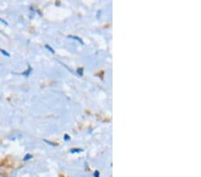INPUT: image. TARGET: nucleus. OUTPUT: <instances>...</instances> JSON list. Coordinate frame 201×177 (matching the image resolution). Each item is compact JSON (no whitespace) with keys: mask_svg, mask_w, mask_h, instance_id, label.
Wrapping results in <instances>:
<instances>
[{"mask_svg":"<svg viewBox=\"0 0 201 177\" xmlns=\"http://www.w3.org/2000/svg\"><path fill=\"white\" fill-rule=\"evenodd\" d=\"M30 157H32L31 155H28V156H25V158H24V160H27V159H30Z\"/></svg>","mask_w":201,"mask_h":177,"instance_id":"f03ea898","label":"nucleus"},{"mask_svg":"<svg viewBox=\"0 0 201 177\" xmlns=\"http://www.w3.org/2000/svg\"><path fill=\"white\" fill-rule=\"evenodd\" d=\"M0 52L2 53V54H3L4 56H10V55H9L8 53L5 52V51H4V50H2V49H0Z\"/></svg>","mask_w":201,"mask_h":177,"instance_id":"f257e3e1","label":"nucleus"},{"mask_svg":"<svg viewBox=\"0 0 201 177\" xmlns=\"http://www.w3.org/2000/svg\"><path fill=\"white\" fill-rule=\"evenodd\" d=\"M95 177H98V172H97H97H96V174H95Z\"/></svg>","mask_w":201,"mask_h":177,"instance_id":"7ed1b4c3","label":"nucleus"}]
</instances>
